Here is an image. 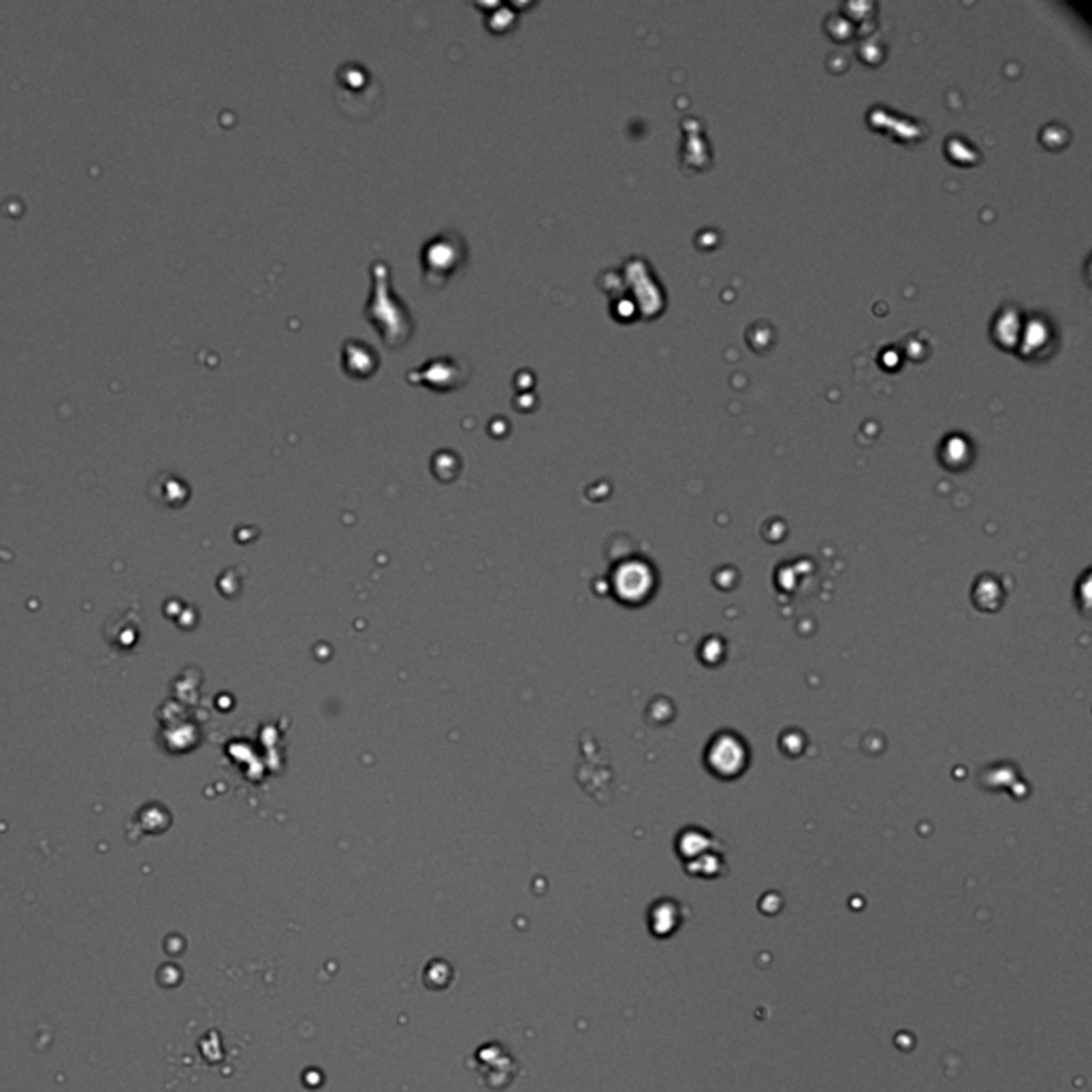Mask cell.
<instances>
[{"mask_svg":"<svg viewBox=\"0 0 1092 1092\" xmlns=\"http://www.w3.org/2000/svg\"><path fill=\"white\" fill-rule=\"evenodd\" d=\"M467 380H470V369H467V363H464L461 359H454V356H438V359H429L423 367L410 369L408 372V382L421 384V387L436 391V393H451V391H459L461 387H465Z\"/></svg>","mask_w":1092,"mask_h":1092,"instance_id":"3957f363","label":"cell"},{"mask_svg":"<svg viewBox=\"0 0 1092 1092\" xmlns=\"http://www.w3.org/2000/svg\"><path fill=\"white\" fill-rule=\"evenodd\" d=\"M372 291L363 310L372 327L389 348H403L415 335V318L403 299L391 289V269L384 261L372 265Z\"/></svg>","mask_w":1092,"mask_h":1092,"instance_id":"6da1fadb","label":"cell"},{"mask_svg":"<svg viewBox=\"0 0 1092 1092\" xmlns=\"http://www.w3.org/2000/svg\"><path fill=\"white\" fill-rule=\"evenodd\" d=\"M344 369L353 378H369L378 369V354L361 340H348L344 344Z\"/></svg>","mask_w":1092,"mask_h":1092,"instance_id":"277c9868","label":"cell"},{"mask_svg":"<svg viewBox=\"0 0 1092 1092\" xmlns=\"http://www.w3.org/2000/svg\"><path fill=\"white\" fill-rule=\"evenodd\" d=\"M467 261V246L464 237L454 230H444L431 237L421 250L423 282L431 289H442L454 273Z\"/></svg>","mask_w":1092,"mask_h":1092,"instance_id":"7a4b0ae2","label":"cell"}]
</instances>
